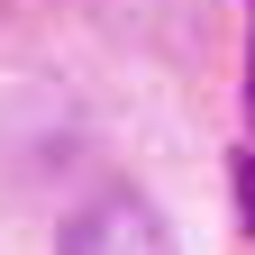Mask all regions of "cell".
<instances>
[{
  "label": "cell",
  "mask_w": 255,
  "mask_h": 255,
  "mask_svg": "<svg viewBox=\"0 0 255 255\" xmlns=\"http://www.w3.org/2000/svg\"><path fill=\"white\" fill-rule=\"evenodd\" d=\"M64 246H164V219L137 201H110V219H64Z\"/></svg>",
  "instance_id": "1"
},
{
  "label": "cell",
  "mask_w": 255,
  "mask_h": 255,
  "mask_svg": "<svg viewBox=\"0 0 255 255\" xmlns=\"http://www.w3.org/2000/svg\"><path fill=\"white\" fill-rule=\"evenodd\" d=\"M237 191H246V228H255V146L237 155Z\"/></svg>",
  "instance_id": "2"
},
{
  "label": "cell",
  "mask_w": 255,
  "mask_h": 255,
  "mask_svg": "<svg viewBox=\"0 0 255 255\" xmlns=\"http://www.w3.org/2000/svg\"><path fill=\"white\" fill-rule=\"evenodd\" d=\"M246 137H255V18H246Z\"/></svg>",
  "instance_id": "3"
}]
</instances>
